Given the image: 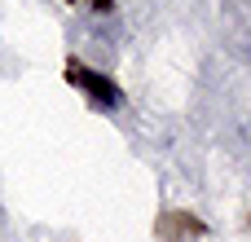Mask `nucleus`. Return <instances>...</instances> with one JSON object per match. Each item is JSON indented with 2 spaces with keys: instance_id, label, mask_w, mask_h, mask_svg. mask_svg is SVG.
Returning a JSON list of instances; mask_svg holds the SVG:
<instances>
[{
  "instance_id": "1",
  "label": "nucleus",
  "mask_w": 251,
  "mask_h": 242,
  "mask_svg": "<svg viewBox=\"0 0 251 242\" xmlns=\"http://www.w3.org/2000/svg\"><path fill=\"white\" fill-rule=\"evenodd\" d=\"M66 79L75 84V88H84L97 106H119L124 101V93H119V84L115 79H106L101 71H93V66H79V62H71L66 66Z\"/></svg>"
},
{
  "instance_id": "2",
  "label": "nucleus",
  "mask_w": 251,
  "mask_h": 242,
  "mask_svg": "<svg viewBox=\"0 0 251 242\" xmlns=\"http://www.w3.org/2000/svg\"><path fill=\"white\" fill-rule=\"evenodd\" d=\"M185 234H203V225H199L190 212H163V220H159V242H181Z\"/></svg>"
},
{
  "instance_id": "3",
  "label": "nucleus",
  "mask_w": 251,
  "mask_h": 242,
  "mask_svg": "<svg viewBox=\"0 0 251 242\" xmlns=\"http://www.w3.org/2000/svg\"><path fill=\"white\" fill-rule=\"evenodd\" d=\"M110 4H115V0H93V9H97V13H110Z\"/></svg>"
}]
</instances>
